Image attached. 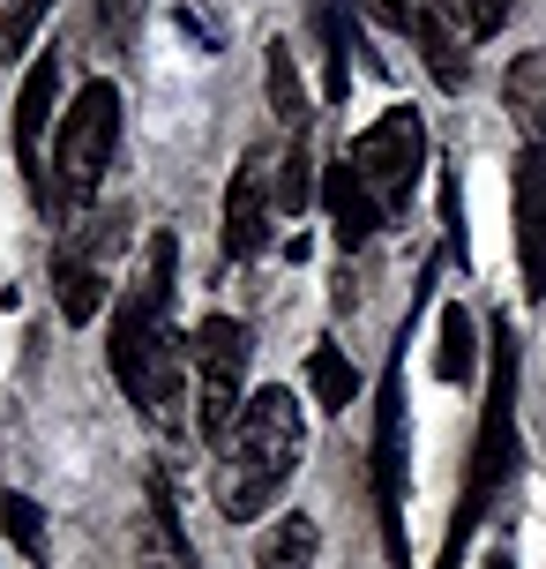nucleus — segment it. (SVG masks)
<instances>
[{"instance_id": "f257e3e1", "label": "nucleus", "mask_w": 546, "mask_h": 569, "mask_svg": "<svg viewBox=\"0 0 546 569\" xmlns=\"http://www.w3.org/2000/svg\"><path fill=\"white\" fill-rule=\"evenodd\" d=\"M300 450H307V427H300L292 390H255L247 412H240V427H232V442L218 450V465H225V472H218V510H225L232 525H255V517L292 487Z\"/></svg>"}, {"instance_id": "f03ea898", "label": "nucleus", "mask_w": 546, "mask_h": 569, "mask_svg": "<svg viewBox=\"0 0 546 569\" xmlns=\"http://www.w3.org/2000/svg\"><path fill=\"white\" fill-rule=\"evenodd\" d=\"M120 158V90L98 76V83L75 90V106L60 113V136H53V202L46 218H83L105 172Z\"/></svg>"}, {"instance_id": "7ed1b4c3", "label": "nucleus", "mask_w": 546, "mask_h": 569, "mask_svg": "<svg viewBox=\"0 0 546 569\" xmlns=\"http://www.w3.org/2000/svg\"><path fill=\"white\" fill-rule=\"evenodd\" d=\"M195 427L210 450H225L240 412H247V360H255V338L240 315H210L195 330Z\"/></svg>"}, {"instance_id": "20e7f679", "label": "nucleus", "mask_w": 546, "mask_h": 569, "mask_svg": "<svg viewBox=\"0 0 546 569\" xmlns=\"http://www.w3.org/2000/svg\"><path fill=\"white\" fill-rule=\"evenodd\" d=\"M404 345H412V315L397 330V352L382 368V390H374V517H382V555L390 569H412V540H404Z\"/></svg>"}, {"instance_id": "39448f33", "label": "nucleus", "mask_w": 546, "mask_h": 569, "mask_svg": "<svg viewBox=\"0 0 546 569\" xmlns=\"http://www.w3.org/2000/svg\"><path fill=\"white\" fill-rule=\"evenodd\" d=\"M345 158L367 180V196L382 202V218H397L404 202H412V188H419V166H427V120L412 113V106H390L374 128L352 136Z\"/></svg>"}, {"instance_id": "423d86ee", "label": "nucleus", "mask_w": 546, "mask_h": 569, "mask_svg": "<svg viewBox=\"0 0 546 569\" xmlns=\"http://www.w3.org/2000/svg\"><path fill=\"white\" fill-rule=\"evenodd\" d=\"M120 248V218H83L60 232L53 248V300L68 322H98L105 315V256Z\"/></svg>"}, {"instance_id": "0eeeda50", "label": "nucleus", "mask_w": 546, "mask_h": 569, "mask_svg": "<svg viewBox=\"0 0 546 569\" xmlns=\"http://www.w3.org/2000/svg\"><path fill=\"white\" fill-rule=\"evenodd\" d=\"M277 218V150H247V166H232L225 188V262H255L270 248Z\"/></svg>"}, {"instance_id": "6e6552de", "label": "nucleus", "mask_w": 546, "mask_h": 569, "mask_svg": "<svg viewBox=\"0 0 546 569\" xmlns=\"http://www.w3.org/2000/svg\"><path fill=\"white\" fill-rule=\"evenodd\" d=\"M53 98H60V53H38L23 90H16V166H23V188H30L38 210L53 202V172H46V120H53Z\"/></svg>"}, {"instance_id": "1a4fd4ad", "label": "nucleus", "mask_w": 546, "mask_h": 569, "mask_svg": "<svg viewBox=\"0 0 546 569\" xmlns=\"http://www.w3.org/2000/svg\"><path fill=\"white\" fill-rule=\"evenodd\" d=\"M517 270H524V292L539 300L546 292V150L524 142L517 158Z\"/></svg>"}, {"instance_id": "9d476101", "label": "nucleus", "mask_w": 546, "mask_h": 569, "mask_svg": "<svg viewBox=\"0 0 546 569\" xmlns=\"http://www.w3.org/2000/svg\"><path fill=\"white\" fill-rule=\"evenodd\" d=\"M322 210H330V232H337V248H367L374 232L390 226V218H382V202L367 196V180H360V172H352V158H337V166L322 172Z\"/></svg>"}, {"instance_id": "9b49d317", "label": "nucleus", "mask_w": 546, "mask_h": 569, "mask_svg": "<svg viewBox=\"0 0 546 569\" xmlns=\"http://www.w3.org/2000/svg\"><path fill=\"white\" fill-rule=\"evenodd\" d=\"M502 106H509V120L524 128V142H539V150H546V53L509 60V76H502Z\"/></svg>"}, {"instance_id": "f8f14e48", "label": "nucleus", "mask_w": 546, "mask_h": 569, "mask_svg": "<svg viewBox=\"0 0 546 569\" xmlns=\"http://www.w3.org/2000/svg\"><path fill=\"white\" fill-rule=\"evenodd\" d=\"M315 555H322V525L307 510H292V517H277V525L262 532L255 569H315Z\"/></svg>"}, {"instance_id": "ddd939ff", "label": "nucleus", "mask_w": 546, "mask_h": 569, "mask_svg": "<svg viewBox=\"0 0 546 569\" xmlns=\"http://www.w3.org/2000/svg\"><path fill=\"white\" fill-rule=\"evenodd\" d=\"M262 83H270V113L285 120V128H307V83H300V68H292V46L285 38H270L262 46Z\"/></svg>"}, {"instance_id": "4468645a", "label": "nucleus", "mask_w": 546, "mask_h": 569, "mask_svg": "<svg viewBox=\"0 0 546 569\" xmlns=\"http://www.w3.org/2000/svg\"><path fill=\"white\" fill-rule=\"evenodd\" d=\"M315 30H322V60H330V98L352 90V8L345 0H315Z\"/></svg>"}, {"instance_id": "2eb2a0df", "label": "nucleus", "mask_w": 546, "mask_h": 569, "mask_svg": "<svg viewBox=\"0 0 546 569\" xmlns=\"http://www.w3.org/2000/svg\"><path fill=\"white\" fill-rule=\"evenodd\" d=\"M307 390H315L322 412H345V405H352L360 375H352V360L337 352V345H315V352H307Z\"/></svg>"}, {"instance_id": "dca6fc26", "label": "nucleus", "mask_w": 546, "mask_h": 569, "mask_svg": "<svg viewBox=\"0 0 546 569\" xmlns=\"http://www.w3.org/2000/svg\"><path fill=\"white\" fill-rule=\"evenodd\" d=\"M315 202V150H307V136L292 128V150H277V210H307Z\"/></svg>"}, {"instance_id": "f3484780", "label": "nucleus", "mask_w": 546, "mask_h": 569, "mask_svg": "<svg viewBox=\"0 0 546 569\" xmlns=\"http://www.w3.org/2000/svg\"><path fill=\"white\" fill-rule=\"evenodd\" d=\"M509 8H517V0H442V16H449V30H457L464 46H487V38H502Z\"/></svg>"}, {"instance_id": "a211bd4d", "label": "nucleus", "mask_w": 546, "mask_h": 569, "mask_svg": "<svg viewBox=\"0 0 546 569\" xmlns=\"http://www.w3.org/2000/svg\"><path fill=\"white\" fill-rule=\"evenodd\" d=\"M472 360H479L472 308H442V382H472Z\"/></svg>"}, {"instance_id": "6ab92c4d", "label": "nucleus", "mask_w": 546, "mask_h": 569, "mask_svg": "<svg viewBox=\"0 0 546 569\" xmlns=\"http://www.w3.org/2000/svg\"><path fill=\"white\" fill-rule=\"evenodd\" d=\"M0 525H8V540L23 555H46V510L30 495H0Z\"/></svg>"}, {"instance_id": "aec40b11", "label": "nucleus", "mask_w": 546, "mask_h": 569, "mask_svg": "<svg viewBox=\"0 0 546 569\" xmlns=\"http://www.w3.org/2000/svg\"><path fill=\"white\" fill-rule=\"evenodd\" d=\"M143 8H150V0H98V38H105L113 53H128L135 30H143Z\"/></svg>"}, {"instance_id": "412c9836", "label": "nucleus", "mask_w": 546, "mask_h": 569, "mask_svg": "<svg viewBox=\"0 0 546 569\" xmlns=\"http://www.w3.org/2000/svg\"><path fill=\"white\" fill-rule=\"evenodd\" d=\"M46 8H53V0H8V8H0V53L8 60L30 46V30L46 23Z\"/></svg>"}, {"instance_id": "4be33fe9", "label": "nucleus", "mask_w": 546, "mask_h": 569, "mask_svg": "<svg viewBox=\"0 0 546 569\" xmlns=\"http://www.w3.org/2000/svg\"><path fill=\"white\" fill-rule=\"evenodd\" d=\"M360 8H367V16H382V23H390V30L404 23V0H360Z\"/></svg>"}, {"instance_id": "5701e85b", "label": "nucleus", "mask_w": 546, "mask_h": 569, "mask_svg": "<svg viewBox=\"0 0 546 569\" xmlns=\"http://www.w3.org/2000/svg\"><path fill=\"white\" fill-rule=\"evenodd\" d=\"M487 569H517V562H509V555H487Z\"/></svg>"}, {"instance_id": "b1692460", "label": "nucleus", "mask_w": 546, "mask_h": 569, "mask_svg": "<svg viewBox=\"0 0 546 569\" xmlns=\"http://www.w3.org/2000/svg\"><path fill=\"white\" fill-rule=\"evenodd\" d=\"M150 569H165V562H150Z\"/></svg>"}]
</instances>
